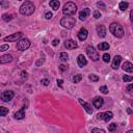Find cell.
<instances>
[{
  "label": "cell",
  "mask_w": 133,
  "mask_h": 133,
  "mask_svg": "<svg viewBox=\"0 0 133 133\" xmlns=\"http://www.w3.org/2000/svg\"><path fill=\"white\" fill-rule=\"evenodd\" d=\"M35 10V6L31 1H25L21 6H20V14L23 16H30L34 12Z\"/></svg>",
  "instance_id": "obj_1"
},
{
  "label": "cell",
  "mask_w": 133,
  "mask_h": 133,
  "mask_svg": "<svg viewBox=\"0 0 133 133\" xmlns=\"http://www.w3.org/2000/svg\"><path fill=\"white\" fill-rule=\"evenodd\" d=\"M109 31H110L115 37H118V38L123 37V36H124V33H125L123 26H122L121 24H118V23H112V24H110V26H109Z\"/></svg>",
  "instance_id": "obj_2"
},
{
  "label": "cell",
  "mask_w": 133,
  "mask_h": 133,
  "mask_svg": "<svg viewBox=\"0 0 133 133\" xmlns=\"http://www.w3.org/2000/svg\"><path fill=\"white\" fill-rule=\"evenodd\" d=\"M76 24V20L72 16H65L60 20V25L66 29H72Z\"/></svg>",
  "instance_id": "obj_3"
},
{
  "label": "cell",
  "mask_w": 133,
  "mask_h": 133,
  "mask_svg": "<svg viewBox=\"0 0 133 133\" xmlns=\"http://www.w3.org/2000/svg\"><path fill=\"white\" fill-rule=\"evenodd\" d=\"M76 11H77V6H76V4L74 2H66L63 5V8H62L63 15H65V16H73V15H75Z\"/></svg>",
  "instance_id": "obj_4"
},
{
  "label": "cell",
  "mask_w": 133,
  "mask_h": 133,
  "mask_svg": "<svg viewBox=\"0 0 133 133\" xmlns=\"http://www.w3.org/2000/svg\"><path fill=\"white\" fill-rule=\"evenodd\" d=\"M30 47V41L28 38H25V37H22L18 41L17 43V49L20 50V51H25L27 50L28 48Z\"/></svg>",
  "instance_id": "obj_5"
},
{
  "label": "cell",
  "mask_w": 133,
  "mask_h": 133,
  "mask_svg": "<svg viewBox=\"0 0 133 133\" xmlns=\"http://www.w3.org/2000/svg\"><path fill=\"white\" fill-rule=\"evenodd\" d=\"M86 53H87L88 57H89L91 60H94V61H97V60H99V58H100V55H99L98 51H97L92 46H87V47H86Z\"/></svg>",
  "instance_id": "obj_6"
},
{
  "label": "cell",
  "mask_w": 133,
  "mask_h": 133,
  "mask_svg": "<svg viewBox=\"0 0 133 133\" xmlns=\"http://www.w3.org/2000/svg\"><path fill=\"white\" fill-rule=\"evenodd\" d=\"M22 37H23V33L22 32H16V33H12V34H10L8 36H5L4 41L5 42H17Z\"/></svg>",
  "instance_id": "obj_7"
},
{
  "label": "cell",
  "mask_w": 133,
  "mask_h": 133,
  "mask_svg": "<svg viewBox=\"0 0 133 133\" xmlns=\"http://www.w3.org/2000/svg\"><path fill=\"white\" fill-rule=\"evenodd\" d=\"M112 117H113V113H112L111 111L101 112V113H98V115H97V118H98V119H103V121H105V122L110 121Z\"/></svg>",
  "instance_id": "obj_8"
},
{
  "label": "cell",
  "mask_w": 133,
  "mask_h": 133,
  "mask_svg": "<svg viewBox=\"0 0 133 133\" xmlns=\"http://www.w3.org/2000/svg\"><path fill=\"white\" fill-rule=\"evenodd\" d=\"M14 96H15V92L12 90H5L1 94V100L4 102H8L14 98Z\"/></svg>",
  "instance_id": "obj_9"
},
{
  "label": "cell",
  "mask_w": 133,
  "mask_h": 133,
  "mask_svg": "<svg viewBox=\"0 0 133 133\" xmlns=\"http://www.w3.org/2000/svg\"><path fill=\"white\" fill-rule=\"evenodd\" d=\"M64 47L69 50H73V49H76L78 47V44L74 41V39H65L64 41Z\"/></svg>",
  "instance_id": "obj_10"
},
{
  "label": "cell",
  "mask_w": 133,
  "mask_h": 133,
  "mask_svg": "<svg viewBox=\"0 0 133 133\" xmlns=\"http://www.w3.org/2000/svg\"><path fill=\"white\" fill-rule=\"evenodd\" d=\"M78 102L83 106V108L86 110V112L88 113V114H91L92 113V108H91V105L89 104V103H87V102H85V101H83L82 99H78Z\"/></svg>",
  "instance_id": "obj_11"
},
{
  "label": "cell",
  "mask_w": 133,
  "mask_h": 133,
  "mask_svg": "<svg viewBox=\"0 0 133 133\" xmlns=\"http://www.w3.org/2000/svg\"><path fill=\"white\" fill-rule=\"evenodd\" d=\"M104 104V99L102 97H95L94 100H92V105L96 107V108H100L102 107Z\"/></svg>",
  "instance_id": "obj_12"
},
{
  "label": "cell",
  "mask_w": 133,
  "mask_h": 133,
  "mask_svg": "<svg viewBox=\"0 0 133 133\" xmlns=\"http://www.w3.org/2000/svg\"><path fill=\"white\" fill-rule=\"evenodd\" d=\"M89 14H90V9H89V8H83V9L79 12V19H80L81 21H84V20H86V18L89 16Z\"/></svg>",
  "instance_id": "obj_13"
},
{
  "label": "cell",
  "mask_w": 133,
  "mask_h": 133,
  "mask_svg": "<svg viewBox=\"0 0 133 133\" xmlns=\"http://www.w3.org/2000/svg\"><path fill=\"white\" fill-rule=\"evenodd\" d=\"M87 35H88V31H87L84 27H82V28L79 30V32H78V38H79L80 41H85L86 37H87Z\"/></svg>",
  "instance_id": "obj_14"
},
{
  "label": "cell",
  "mask_w": 133,
  "mask_h": 133,
  "mask_svg": "<svg viewBox=\"0 0 133 133\" xmlns=\"http://www.w3.org/2000/svg\"><path fill=\"white\" fill-rule=\"evenodd\" d=\"M77 63H78V65H79L80 68L85 66V65L87 64V60H86L85 56H84V55H82V54L78 55V57H77Z\"/></svg>",
  "instance_id": "obj_15"
},
{
  "label": "cell",
  "mask_w": 133,
  "mask_h": 133,
  "mask_svg": "<svg viewBox=\"0 0 133 133\" xmlns=\"http://www.w3.org/2000/svg\"><path fill=\"white\" fill-rule=\"evenodd\" d=\"M122 61V56L121 55H115L114 58H113V61H112V69L113 70H117L118 66H119V63Z\"/></svg>",
  "instance_id": "obj_16"
},
{
  "label": "cell",
  "mask_w": 133,
  "mask_h": 133,
  "mask_svg": "<svg viewBox=\"0 0 133 133\" xmlns=\"http://www.w3.org/2000/svg\"><path fill=\"white\" fill-rule=\"evenodd\" d=\"M12 61V56L9 54H5L0 56V64H4V63H8Z\"/></svg>",
  "instance_id": "obj_17"
},
{
  "label": "cell",
  "mask_w": 133,
  "mask_h": 133,
  "mask_svg": "<svg viewBox=\"0 0 133 133\" xmlns=\"http://www.w3.org/2000/svg\"><path fill=\"white\" fill-rule=\"evenodd\" d=\"M97 32L100 37H105L106 36V27L104 25H98L97 26Z\"/></svg>",
  "instance_id": "obj_18"
},
{
  "label": "cell",
  "mask_w": 133,
  "mask_h": 133,
  "mask_svg": "<svg viewBox=\"0 0 133 133\" xmlns=\"http://www.w3.org/2000/svg\"><path fill=\"white\" fill-rule=\"evenodd\" d=\"M25 107H22L19 111H17V112H15V114H14V116H15V118H17V119H22V118H24L25 117Z\"/></svg>",
  "instance_id": "obj_19"
},
{
  "label": "cell",
  "mask_w": 133,
  "mask_h": 133,
  "mask_svg": "<svg viewBox=\"0 0 133 133\" xmlns=\"http://www.w3.org/2000/svg\"><path fill=\"white\" fill-rule=\"evenodd\" d=\"M123 70L124 71H126V72H128V73H132L133 72V64L130 62V61H125L124 63H123Z\"/></svg>",
  "instance_id": "obj_20"
},
{
  "label": "cell",
  "mask_w": 133,
  "mask_h": 133,
  "mask_svg": "<svg viewBox=\"0 0 133 133\" xmlns=\"http://www.w3.org/2000/svg\"><path fill=\"white\" fill-rule=\"evenodd\" d=\"M109 48H110V46H109V44L106 43V42L100 43V44L98 45V49H99L100 51H106V50H108Z\"/></svg>",
  "instance_id": "obj_21"
},
{
  "label": "cell",
  "mask_w": 133,
  "mask_h": 133,
  "mask_svg": "<svg viewBox=\"0 0 133 133\" xmlns=\"http://www.w3.org/2000/svg\"><path fill=\"white\" fill-rule=\"evenodd\" d=\"M59 5H60V2L58 0H51L50 1V6L51 8H53L54 10H57L59 8Z\"/></svg>",
  "instance_id": "obj_22"
},
{
  "label": "cell",
  "mask_w": 133,
  "mask_h": 133,
  "mask_svg": "<svg viewBox=\"0 0 133 133\" xmlns=\"http://www.w3.org/2000/svg\"><path fill=\"white\" fill-rule=\"evenodd\" d=\"M2 19L5 22H8V21H10V20L14 19V15L12 14H4V15H2Z\"/></svg>",
  "instance_id": "obj_23"
},
{
  "label": "cell",
  "mask_w": 133,
  "mask_h": 133,
  "mask_svg": "<svg viewBox=\"0 0 133 133\" xmlns=\"http://www.w3.org/2000/svg\"><path fill=\"white\" fill-rule=\"evenodd\" d=\"M128 6H129V3L126 2V1H122V2L119 3V9L123 10V11H125V10L128 8Z\"/></svg>",
  "instance_id": "obj_24"
},
{
  "label": "cell",
  "mask_w": 133,
  "mask_h": 133,
  "mask_svg": "<svg viewBox=\"0 0 133 133\" xmlns=\"http://www.w3.org/2000/svg\"><path fill=\"white\" fill-rule=\"evenodd\" d=\"M59 58H60L61 61H68L69 56H68V54H66L65 52H61V53L59 54Z\"/></svg>",
  "instance_id": "obj_25"
},
{
  "label": "cell",
  "mask_w": 133,
  "mask_h": 133,
  "mask_svg": "<svg viewBox=\"0 0 133 133\" xmlns=\"http://www.w3.org/2000/svg\"><path fill=\"white\" fill-rule=\"evenodd\" d=\"M8 113V109L6 107H3V106H0V116H4Z\"/></svg>",
  "instance_id": "obj_26"
},
{
  "label": "cell",
  "mask_w": 133,
  "mask_h": 133,
  "mask_svg": "<svg viewBox=\"0 0 133 133\" xmlns=\"http://www.w3.org/2000/svg\"><path fill=\"white\" fill-rule=\"evenodd\" d=\"M81 80H82V75H80V74L75 75V76L73 77V82H74V83H78V82L81 81Z\"/></svg>",
  "instance_id": "obj_27"
},
{
  "label": "cell",
  "mask_w": 133,
  "mask_h": 133,
  "mask_svg": "<svg viewBox=\"0 0 133 133\" xmlns=\"http://www.w3.org/2000/svg\"><path fill=\"white\" fill-rule=\"evenodd\" d=\"M88 78H89L91 81H94V82H97V81H99V77H98L97 75H95V74H90V75L88 76Z\"/></svg>",
  "instance_id": "obj_28"
},
{
  "label": "cell",
  "mask_w": 133,
  "mask_h": 133,
  "mask_svg": "<svg viewBox=\"0 0 133 133\" xmlns=\"http://www.w3.org/2000/svg\"><path fill=\"white\" fill-rule=\"evenodd\" d=\"M102 58H103V61H104V62H109V61H110V55H109L108 53H105Z\"/></svg>",
  "instance_id": "obj_29"
},
{
  "label": "cell",
  "mask_w": 133,
  "mask_h": 133,
  "mask_svg": "<svg viewBox=\"0 0 133 133\" xmlns=\"http://www.w3.org/2000/svg\"><path fill=\"white\" fill-rule=\"evenodd\" d=\"M115 129H116V124L115 123H112L108 126V131H110V132H113Z\"/></svg>",
  "instance_id": "obj_30"
},
{
  "label": "cell",
  "mask_w": 133,
  "mask_h": 133,
  "mask_svg": "<svg viewBox=\"0 0 133 133\" xmlns=\"http://www.w3.org/2000/svg\"><path fill=\"white\" fill-rule=\"evenodd\" d=\"M123 80H124L125 82H131V81L133 80V78H132L131 76H127V75H124V76H123Z\"/></svg>",
  "instance_id": "obj_31"
},
{
  "label": "cell",
  "mask_w": 133,
  "mask_h": 133,
  "mask_svg": "<svg viewBox=\"0 0 133 133\" xmlns=\"http://www.w3.org/2000/svg\"><path fill=\"white\" fill-rule=\"evenodd\" d=\"M100 91H102L103 94H108V88H107V86L106 85H102V86H100Z\"/></svg>",
  "instance_id": "obj_32"
},
{
  "label": "cell",
  "mask_w": 133,
  "mask_h": 133,
  "mask_svg": "<svg viewBox=\"0 0 133 133\" xmlns=\"http://www.w3.org/2000/svg\"><path fill=\"white\" fill-rule=\"evenodd\" d=\"M9 49V46L7 45V44H4V45H2V46H0V52H3V51H6V50H8Z\"/></svg>",
  "instance_id": "obj_33"
},
{
  "label": "cell",
  "mask_w": 133,
  "mask_h": 133,
  "mask_svg": "<svg viewBox=\"0 0 133 133\" xmlns=\"http://www.w3.org/2000/svg\"><path fill=\"white\" fill-rule=\"evenodd\" d=\"M91 132H92V133H95V132H100V133H105V130H104V129H100V128H94V129L91 130Z\"/></svg>",
  "instance_id": "obj_34"
},
{
  "label": "cell",
  "mask_w": 133,
  "mask_h": 133,
  "mask_svg": "<svg viewBox=\"0 0 133 133\" xmlns=\"http://www.w3.org/2000/svg\"><path fill=\"white\" fill-rule=\"evenodd\" d=\"M41 83H42L43 85H46V86H47V85L50 83V81H49L48 79H46V78H45V79H42V80H41Z\"/></svg>",
  "instance_id": "obj_35"
},
{
  "label": "cell",
  "mask_w": 133,
  "mask_h": 133,
  "mask_svg": "<svg viewBox=\"0 0 133 133\" xmlns=\"http://www.w3.org/2000/svg\"><path fill=\"white\" fill-rule=\"evenodd\" d=\"M45 18H46L47 20H50V19L52 18V12H50V11L46 12V14H45Z\"/></svg>",
  "instance_id": "obj_36"
},
{
  "label": "cell",
  "mask_w": 133,
  "mask_h": 133,
  "mask_svg": "<svg viewBox=\"0 0 133 133\" xmlns=\"http://www.w3.org/2000/svg\"><path fill=\"white\" fill-rule=\"evenodd\" d=\"M94 17H95V19H99V18L101 17V14H100V11L96 10V11L94 12Z\"/></svg>",
  "instance_id": "obj_37"
},
{
  "label": "cell",
  "mask_w": 133,
  "mask_h": 133,
  "mask_svg": "<svg viewBox=\"0 0 133 133\" xmlns=\"http://www.w3.org/2000/svg\"><path fill=\"white\" fill-rule=\"evenodd\" d=\"M57 85L60 87V88H62V83H63V80L62 79H57Z\"/></svg>",
  "instance_id": "obj_38"
},
{
  "label": "cell",
  "mask_w": 133,
  "mask_h": 133,
  "mask_svg": "<svg viewBox=\"0 0 133 133\" xmlns=\"http://www.w3.org/2000/svg\"><path fill=\"white\" fill-rule=\"evenodd\" d=\"M66 69H68V68H66L64 64H60V65H59V70H60L61 72H63V71H66Z\"/></svg>",
  "instance_id": "obj_39"
},
{
  "label": "cell",
  "mask_w": 133,
  "mask_h": 133,
  "mask_svg": "<svg viewBox=\"0 0 133 133\" xmlns=\"http://www.w3.org/2000/svg\"><path fill=\"white\" fill-rule=\"evenodd\" d=\"M58 44H59V39L54 38V39H53V42H52V45H53V46H57Z\"/></svg>",
  "instance_id": "obj_40"
},
{
  "label": "cell",
  "mask_w": 133,
  "mask_h": 133,
  "mask_svg": "<svg viewBox=\"0 0 133 133\" xmlns=\"http://www.w3.org/2000/svg\"><path fill=\"white\" fill-rule=\"evenodd\" d=\"M97 6H98V7H105V4H104L102 1H100V2L97 3Z\"/></svg>",
  "instance_id": "obj_41"
},
{
  "label": "cell",
  "mask_w": 133,
  "mask_h": 133,
  "mask_svg": "<svg viewBox=\"0 0 133 133\" xmlns=\"http://www.w3.org/2000/svg\"><path fill=\"white\" fill-rule=\"evenodd\" d=\"M0 5H2L3 7H7V6H8V3L4 2V1H1V2H0Z\"/></svg>",
  "instance_id": "obj_42"
},
{
  "label": "cell",
  "mask_w": 133,
  "mask_h": 133,
  "mask_svg": "<svg viewBox=\"0 0 133 133\" xmlns=\"http://www.w3.org/2000/svg\"><path fill=\"white\" fill-rule=\"evenodd\" d=\"M132 88H133V85L132 84H130V85H128V87H127V89H128V91H132Z\"/></svg>",
  "instance_id": "obj_43"
},
{
  "label": "cell",
  "mask_w": 133,
  "mask_h": 133,
  "mask_svg": "<svg viewBox=\"0 0 133 133\" xmlns=\"http://www.w3.org/2000/svg\"><path fill=\"white\" fill-rule=\"evenodd\" d=\"M132 20H133V10L130 11V21H132Z\"/></svg>",
  "instance_id": "obj_44"
},
{
  "label": "cell",
  "mask_w": 133,
  "mask_h": 133,
  "mask_svg": "<svg viewBox=\"0 0 133 133\" xmlns=\"http://www.w3.org/2000/svg\"><path fill=\"white\" fill-rule=\"evenodd\" d=\"M44 62V59H41V60H38V61H36V65H39L41 63H43Z\"/></svg>",
  "instance_id": "obj_45"
}]
</instances>
